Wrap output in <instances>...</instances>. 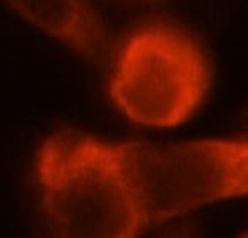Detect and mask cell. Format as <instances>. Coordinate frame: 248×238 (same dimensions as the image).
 Returning a JSON list of instances; mask_svg holds the SVG:
<instances>
[{
	"label": "cell",
	"mask_w": 248,
	"mask_h": 238,
	"mask_svg": "<svg viewBox=\"0 0 248 238\" xmlns=\"http://www.w3.org/2000/svg\"><path fill=\"white\" fill-rule=\"evenodd\" d=\"M24 20L66 44L92 64L105 68L113 39L90 0H3Z\"/></svg>",
	"instance_id": "obj_4"
},
{
	"label": "cell",
	"mask_w": 248,
	"mask_h": 238,
	"mask_svg": "<svg viewBox=\"0 0 248 238\" xmlns=\"http://www.w3.org/2000/svg\"><path fill=\"white\" fill-rule=\"evenodd\" d=\"M47 230L58 238H132L144 232L113 142L61 130L36 159Z\"/></svg>",
	"instance_id": "obj_1"
},
{
	"label": "cell",
	"mask_w": 248,
	"mask_h": 238,
	"mask_svg": "<svg viewBox=\"0 0 248 238\" xmlns=\"http://www.w3.org/2000/svg\"><path fill=\"white\" fill-rule=\"evenodd\" d=\"M211 83V59L194 34L170 22H150L118 52L110 98L135 124L169 128L196 113Z\"/></svg>",
	"instance_id": "obj_3"
},
{
	"label": "cell",
	"mask_w": 248,
	"mask_h": 238,
	"mask_svg": "<svg viewBox=\"0 0 248 238\" xmlns=\"http://www.w3.org/2000/svg\"><path fill=\"white\" fill-rule=\"evenodd\" d=\"M134 2H147V3H159L162 0H134Z\"/></svg>",
	"instance_id": "obj_5"
},
{
	"label": "cell",
	"mask_w": 248,
	"mask_h": 238,
	"mask_svg": "<svg viewBox=\"0 0 248 238\" xmlns=\"http://www.w3.org/2000/svg\"><path fill=\"white\" fill-rule=\"evenodd\" d=\"M113 150L144 230L248 192L245 139L172 145L113 142Z\"/></svg>",
	"instance_id": "obj_2"
}]
</instances>
